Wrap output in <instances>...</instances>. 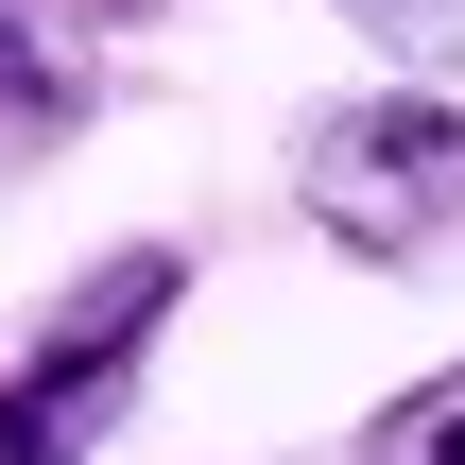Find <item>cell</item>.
Segmentation results:
<instances>
[{"label": "cell", "instance_id": "obj_4", "mask_svg": "<svg viewBox=\"0 0 465 465\" xmlns=\"http://www.w3.org/2000/svg\"><path fill=\"white\" fill-rule=\"evenodd\" d=\"M345 465H465V362L397 380V397L362 414V449H345Z\"/></svg>", "mask_w": 465, "mask_h": 465}, {"label": "cell", "instance_id": "obj_1", "mask_svg": "<svg viewBox=\"0 0 465 465\" xmlns=\"http://www.w3.org/2000/svg\"><path fill=\"white\" fill-rule=\"evenodd\" d=\"M293 207L362 276H449L465 259V104L449 86H345L293 121Z\"/></svg>", "mask_w": 465, "mask_h": 465}, {"label": "cell", "instance_id": "obj_2", "mask_svg": "<svg viewBox=\"0 0 465 465\" xmlns=\"http://www.w3.org/2000/svg\"><path fill=\"white\" fill-rule=\"evenodd\" d=\"M173 311H190V242H104L35 311V345L0 362V465H104V431L138 414V380L173 345Z\"/></svg>", "mask_w": 465, "mask_h": 465}, {"label": "cell", "instance_id": "obj_3", "mask_svg": "<svg viewBox=\"0 0 465 465\" xmlns=\"http://www.w3.org/2000/svg\"><path fill=\"white\" fill-rule=\"evenodd\" d=\"M155 0H0V173H52L104 121V69Z\"/></svg>", "mask_w": 465, "mask_h": 465}, {"label": "cell", "instance_id": "obj_5", "mask_svg": "<svg viewBox=\"0 0 465 465\" xmlns=\"http://www.w3.org/2000/svg\"><path fill=\"white\" fill-rule=\"evenodd\" d=\"M380 52H465V0H345Z\"/></svg>", "mask_w": 465, "mask_h": 465}]
</instances>
